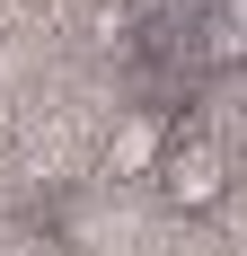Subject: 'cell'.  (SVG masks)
<instances>
[{
    "instance_id": "obj_1",
    "label": "cell",
    "mask_w": 247,
    "mask_h": 256,
    "mask_svg": "<svg viewBox=\"0 0 247 256\" xmlns=\"http://www.w3.org/2000/svg\"><path fill=\"white\" fill-rule=\"evenodd\" d=\"M150 186H159V204H168L176 221H203V212L230 204V150L212 142V132H176Z\"/></svg>"
},
{
    "instance_id": "obj_2",
    "label": "cell",
    "mask_w": 247,
    "mask_h": 256,
    "mask_svg": "<svg viewBox=\"0 0 247 256\" xmlns=\"http://www.w3.org/2000/svg\"><path fill=\"white\" fill-rule=\"evenodd\" d=\"M176 115L168 106H132V115H115V132H106V177H159V159H168L176 142Z\"/></svg>"
},
{
    "instance_id": "obj_3",
    "label": "cell",
    "mask_w": 247,
    "mask_h": 256,
    "mask_svg": "<svg viewBox=\"0 0 247 256\" xmlns=\"http://www.w3.org/2000/svg\"><path fill=\"white\" fill-rule=\"evenodd\" d=\"M124 26H132V0H98L88 9V36L98 44H124Z\"/></svg>"
},
{
    "instance_id": "obj_4",
    "label": "cell",
    "mask_w": 247,
    "mask_h": 256,
    "mask_svg": "<svg viewBox=\"0 0 247 256\" xmlns=\"http://www.w3.org/2000/svg\"><path fill=\"white\" fill-rule=\"evenodd\" d=\"M203 62H247V36L212 18V26H203Z\"/></svg>"
},
{
    "instance_id": "obj_5",
    "label": "cell",
    "mask_w": 247,
    "mask_h": 256,
    "mask_svg": "<svg viewBox=\"0 0 247 256\" xmlns=\"http://www.w3.org/2000/svg\"><path fill=\"white\" fill-rule=\"evenodd\" d=\"M221 26H238V36H247V0H221Z\"/></svg>"
}]
</instances>
